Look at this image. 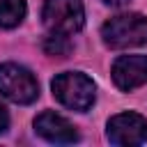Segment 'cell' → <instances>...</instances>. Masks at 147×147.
<instances>
[{
	"label": "cell",
	"mask_w": 147,
	"mask_h": 147,
	"mask_svg": "<svg viewBox=\"0 0 147 147\" xmlns=\"http://www.w3.org/2000/svg\"><path fill=\"white\" fill-rule=\"evenodd\" d=\"M34 131L48 140V142H55V145H71L78 140V131L74 129L71 122H67L62 115L53 113V110H46L41 115H37L34 119Z\"/></svg>",
	"instance_id": "52a82bcc"
},
{
	"label": "cell",
	"mask_w": 147,
	"mask_h": 147,
	"mask_svg": "<svg viewBox=\"0 0 147 147\" xmlns=\"http://www.w3.org/2000/svg\"><path fill=\"white\" fill-rule=\"evenodd\" d=\"M7 129H9V113H7V108L0 103V136H2Z\"/></svg>",
	"instance_id": "30bf717a"
},
{
	"label": "cell",
	"mask_w": 147,
	"mask_h": 147,
	"mask_svg": "<svg viewBox=\"0 0 147 147\" xmlns=\"http://www.w3.org/2000/svg\"><path fill=\"white\" fill-rule=\"evenodd\" d=\"M25 0H0V28H16L25 18Z\"/></svg>",
	"instance_id": "ba28073f"
},
{
	"label": "cell",
	"mask_w": 147,
	"mask_h": 147,
	"mask_svg": "<svg viewBox=\"0 0 147 147\" xmlns=\"http://www.w3.org/2000/svg\"><path fill=\"white\" fill-rule=\"evenodd\" d=\"M44 53L46 55H53V57H67L71 53V41L64 37V34H53L44 39Z\"/></svg>",
	"instance_id": "9c48e42d"
},
{
	"label": "cell",
	"mask_w": 147,
	"mask_h": 147,
	"mask_svg": "<svg viewBox=\"0 0 147 147\" xmlns=\"http://www.w3.org/2000/svg\"><path fill=\"white\" fill-rule=\"evenodd\" d=\"M108 140L113 145H142L147 140V119L138 113H119L110 117Z\"/></svg>",
	"instance_id": "5b68a950"
},
{
	"label": "cell",
	"mask_w": 147,
	"mask_h": 147,
	"mask_svg": "<svg viewBox=\"0 0 147 147\" xmlns=\"http://www.w3.org/2000/svg\"><path fill=\"white\" fill-rule=\"evenodd\" d=\"M44 25L53 34H76L85 23V11L80 0H44L41 9Z\"/></svg>",
	"instance_id": "3957f363"
},
{
	"label": "cell",
	"mask_w": 147,
	"mask_h": 147,
	"mask_svg": "<svg viewBox=\"0 0 147 147\" xmlns=\"http://www.w3.org/2000/svg\"><path fill=\"white\" fill-rule=\"evenodd\" d=\"M106 5H113V7H117V5H124V2H129V0H103Z\"/></svg>",
	"instance_id": "8fae6325"
},
{
	"label": "cell",
	"mask_w": 147,
	"mask_h": 147,
	"mask_svg": "<svg viewBox=\"0 0 147 147\" xmlns=\"http://www.w3.org/2000/svg\"><path fill=\"white\" fill-rule=\"evenodd\" d=\"M0 94L14 103L25 106L39 96V83L25 67L5 62L0 64Z\"/></svg>",
	"instance_id": "277c9868"
},
{
	"label": "cell",
	"mask_w": 147,
	"mask_h": 147,
	"mask_svg": "<svg viewBox=\"0 0 147 147\" xmlns=\"http://www.w3.org/2000/svg\"><path fill=\"white\" fill-rule=\"evenodd\" d=\"M51 87H53V96L62 106H67L71 110H78V113L90 110L94 99H96V87H94L92 78L80 74V71L57 74L53 78Z\"/></svg>",
	"instance_id": "6da1fadb"
},
{
	"label": "cell",
	"mask_w": 147,
	"mask_h": 147,
	"mask_svg": "<svg viewBox=\"0 0 147 147\" xmlns=\"http://www.w3.org/2000/svg\"><path fill=\"white\" fill-rule=\"evenodd\" d=\"M103 44L110 48H131L147 44V16L142 14H119L103 23Z\"/></svg>",
	"instance_id": "7a4b0ae2"
},
{
	"label": "cell",
	"mask_w": 147,
	"mask_h": 147,
	"mask_svg": "<svg viewBox=\"0 0 147 147\" xmlns=\"http://www.w3.org/2000/svg\"><path fill=\"white\" fill-rule=\"evenodd\" d=\"M113 83L131 92L147 83V55H122L113 64Z\"/></svg>",
	"instance_id": "8992f818"
}]
</instances>
